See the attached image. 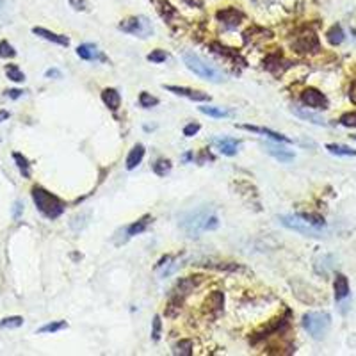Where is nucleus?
Wrapping results in <instances>:
<instances>
[{"instance_id": "f257e3e1", "label": "nucleus", "mask_w": 356, "mask_h": 356, "mask_svg": "<svg viewBox=\"0 0 356 356\" xmlns=\"http://www.w3.org/2000/svg\"><path fill=\"white\" fill-rule=\"evenodd\" d=\"M180 227L189 237H200L201 232L215 230L219 227V217L208 208L187 212L180 221Z\"/></svg>"}, {"instance_id": "f03ea898", "label": "nucleus", "mask_w": 356, "mask_h": 356, "mask_svg": "<svg viewBox=\"0 0 356 356\" xmlns=\"http://www.w3.org/2000/svg\"><path fill=\"white\" fill-rule=\"evenodd\" d=\"M32 200L36 203V208L49 219H57L64 212V203L56 196V194L49 193L47 189H43L41 186H34L32 191Z\"/></svg>"}, {"instance_id": "7ed1b4c3", "label": "nucleus", "mask_w": 356, "mask_h": 356, "mask_svg": "<svg viewBox=\"0 0 356 356\" xmlns=\"http://www.w3.org/2000/svg\"><path fill=\"white\" fill-rule=\"evenodd\" d=\"M184 64H186V66L189 68L194 75H198L200 78H203V80L215 82V84L221 82V80H225V77H223V75L219 73L214 66H210L207 61H203L200 56H196V54H193V52L184 54Z\"/></svg>"}, {"instance_id": "20e7f679", "label": "nucleus", "mask_w": 356, "mask_h": 356, "mask_svg": "<svg viewBox=\"0 0 356 356\" xmlns=\"http://www.w3.org/2000/svg\"><path fill=\"white\" fill-rule=\"evenodd\" d=\"M331 326V316L326 312H308L303 316V328L314 338H323Z\"/></svg>"}, {"instance_id": "39448f33", "label": "nucleus", "mask_w": 356, "mask_h": 356, "mask_svg": "<svg viewBox=\"0 0 356 356\" xmlns=\"http://www.w3.org/2000/svg\"><path fill=\"white\" fill-rule=\"evenodd\" d=\"M119 30L145 39V37H148L153 34V25L146 16H132V18H128V20H125V22L119 23Z\"/></svg>"}, {"instance_id": "423d86ee", "label": "nucleus", "mask_w": 356, "mask_h": 356, "mask_svg": "<svg viewBox=\"0 0 356 356\" xmlns=\"http://www.w3.org/2000/svg\"><path fill=\"white\" fill-rule=\"evenodd\" d=\"M278 219L285 228L297 232L301 235H306V237H323V230L308 225L301 215H280Z\"/></svg>"}, {"instance_id": "0eeeda50", "label": "nucleus", "mask_w": 356, "mask_h": 356, "mask_svg": "<svg viewBox=\"0 0 356 356\" xmlns=\"http://www.w3.org/2000/svg\"><path fill=\"white\" fill-rule=\"evenodd\" d=\"M292 49L297 54H312L319 50V37L316 36V32L312 30H304L303 34L296 37L292 41Z\"/></svg>"}, {"instance_id": "6e6552de", "label": "nucleus", "mask_w": 356, "mask_h": 356, "mask_svg": "<svg viewBox=\"0 0 356 356\" xmlns=\"http://www.w3.org/2000/svg\"><path fill=\"white\" fill-rule=\"evenodd\" d=\"M301 100H303V104L306 105V107L319 109V111H324V109H328V105H330L328 98L321 93L319 89H314V87L304 89L303 93H301Z\"/></svg>"}, {"instance_id": "1a4fd4ad", "label": "nucleus", "mask_w": 356, "mask_h": 356, "mask_svg": "<svg viewBox=\"0 0 356 356\" xmlns=\"http://www.w3.org/2000/svg\"><path fill=\"white\" fill-rule=\"evenodd\" d=\"M215 18L227 27V29H237L242 23V20H244V13L235 8H227L215 13Z\"/></svg>"}, {"instance_id": "9d476101", "label": "nucleus", "mask_w": 356, "mask_h": 356, "mask_svg": "<svg viewBox=\"0 0 356 356\" xmlns=\"http://www.w3.org/2000/svg\"><path fill=\"white\" fill-rule=\"evenodd\" d=\"M164 89L178 95V97H186V98L194 100V102H210V97H208L207 93H203V91H194V89L180 87V85H164Z\"/></svg>"}, {"instance_id": "9b49d317", "label": "nucleus", "mask_w": 356, "mask_h": 356, "mask_svg": "<svg viewBox=\"0 0 356 356\" xmlns=\"http://www.w3.org/2000/svg\"><path fill=\"white\" fill-rule=\"evenodd\" d=\"M214 145L217 146V150L223 153V155H235L241 148V143L237 139H232V138H215L214 139Z\"/></svg>"}, {"instance_id": "f8f14e48", "label": "nucleus", "mask_w": 356, "mask_h": 356, "mask_svg": "<svg viewBox=\"0 0 356 356\" xmlns=\"http://www.w3.org/2000/svg\"><path fill=\"white\" fill-rule=\"evenodd\" d=\"M239 128H244V130H251V132H256V134H262V136H267V138H271L273 141L276 143H292V139L285 138L283 134L280 132H275L271 128H263V126H255V125H239Z\"/></svg>"}, {"instance_id": "ddd939ff", "label": "nucleus", "mask_w": 356, "mask_h": 356, "mask_svg": "<svg viewBox=\"0 0 356 356\" xmlns=\"http://www.w3.org/2000/svg\"><path fill=\"white\" fill-rule=\"evenodd\" d=\"M32 32L36 34V36L43 37V39L52 41V43H56V45H61V47H68V45H70V39H68L66 36H63V34H56L49 29H43V27H34Z\"/></svg>"}, {"instance_id": "4468645a", "label": "nucleus", "mask_w": 356, "mask_h": 356, "mask_svg": "<svg viewBox=\"0 0 356 356\" xmlns=\"http://www.w3.org/2000/svg\"><path fill=\"white\" fill-rule=\"evenodd\" d=\"M77 56L84 61H105V57L100 54V50L91 43H85V45H80L77 49Z\"/></svg>"}, {"instance_id": "2eb2a0df", "label": "nucleus", "mask_w": 356, "mask_h": 356, "mask_svg": "<svg viewBox=\"0 0 356 356\" xmlns=\"http://www.w3.org/2000/svg\"><path fill=\"white\" fill-rule=\"evenodd\" d=\"M292 112L297 116V118L304 119V121L308 123H314V125H319V126H326V119L323 118V116L316 114V112L308 111V109H303V107H292Z\"/></svg>"}, {"instance_id": "dca6fc26", "label": "nucleus", "mask_w": 356, "mask_h": 356, "mask_svg": "<svg viewBox=\"0 0 356 356\" xmlns=\"http://www.w3.org/2000/svg\"><path fill=\"white\" fill-rule=\"evenodd\" d=\"M265 152L271 157H275L276 160H280V162H290V160H294V153L290 150H285L283 146L265 145Z\"/></svg>"}, {"instance_id": "f3484780", "label": "nucleus", "mask_w": 356, "mask_h": 356, "mask_svg": "<svg viewBox=\"0 0 356 356\" xmlns=\"http://www.w3.org/2000/svg\"><path fill=\"white\" fill-rule=\"evenodd\" d=\"M102 100H104V104L107 105L111 111H118L119 104H121V95H119L114 87H107L102 91Z\"/></svg>"}, {"instance_id": "a211bd4d", "label": "nucleus", "mask_w": 356, "mask_h": 356, "mask_svg": "<svg viewBox=\"0 0 356 356\" xmlns=\"http://www.w3.org/2000/svg\"><path fill=\"white\" fill-rule=\"evenodd\" d=\"M143 157H145V146L143 145H136L132 150H130L128 157H126V169L132 171L134 167H138L141 164Z\"/></svg>"}, {"instance_id": "6ab92c4d", "label": "nucleus", "mask_w": 356, "mask_h": 356, "mask_svg": "<svg viewBox=\"0 0 356 356\" xmlns=\"http://www.w3.org/2000/svg\"><path fill=\"white\" fill-rule=\"evenodd\" d=\"M349 296V282L344 275H337L335 278V299L340 303Z\"/></svg>"}, {"instance_id": "aec40b11", "label": "nucleus", "mask_w": 356, "mask_h": 356, "mask_svg": "<svg viewBox=\"0 0 356 356\" xmlns=\"http://www.w3.org/2000/svg\"><path fill=\"white\" fill-rule=\"evenodd\" d=\"M152 223V217L150 215H145V217H141L139 221H136L134 225H130V227H126V239L134 237V235H139L143 234V232L148 228V225Z\"/></svg>"}, {"instance_id": "412c9836", "label": "nucleus", "mask_w": 356, "mask_h": 356, "mask_svg": "<svg viewBox=\"0 0 356 356\" xmlns=\"http://www.w3.org/2000/svg\"><path fill=\"white\" fill-rule=\"evenodd\" d=\"M326 37H328V43L333 45V47H337V45H340L342 41L345 39V34H344V30H342L340 25H333L326 32Z\"/></svg>"}, {"instance_id": "4be33fe9", "label": "nucleus", "mask_w": 356, "mask_h": 356, "mask_svg": "<svg viewBox=\"0 0 356 356\" xmlns=\"http://www.w3.org/2000/svg\"><path fill=\"white\" fill-rule=\"evenodd\" d=\"M326 150L338 157H356V150L349 148V146H344V145H326Z\"/></svg>"}, {"instance_id": "5701e85b", "label": "nucleus", "mask_w": 356, "mask_h": 356, "mask_svg": "<svg viewBox=\"0 0 356 356\" xmlns=\"http://www.w3.org/2000/svg\"><path fill=\"white\" fill-rule=\"evenodd\" d=\"M200 112L210 116V118H227V116H230V111L223 107H214V105H203V107H200Z\"/></svg>"}, {"instance_id": "b1692460", "label": "nucleus", "mask_w": 356, "mask_h": 356, "mask_svg": "<svg viewBox=\"0 0 356 356\" xmlns=\"http://www.w3.org/2000/svg\"><path fill=\"white\" fill-rule=\"evenodd\" d=\"M13 159H15L16 166H18L20 173H22L25 178H30V164H29V160H27L25 157H23L22 153H18V152L13 153Z\"/></svg>"}, {"instance_id": "393cba45", "label": "nucleus", "mask_w": 356, "mask_h": 356, "mask_svg": "<svg viewBox=\"0 0 356 356\" xmlns=\"http://www.w3.org/2000/svg\"><path fill=\"white\" fill-rule=\"evenodd\" d=\"M6 75H8L9 80L13 82H23L25 80V75H23V71L20 70L16 64H8L6 66Z\"/></svg>"}, {"instance_id": "a878e982", "label": "nucleus", "mask_w": 356, "mask_h": 356, "mask_svg": "<svg viewBox=\"0 0 356 356\" xmlns=\"http://www.w3.org/2000/svg\"><path fill=\"white\" fill-rule=\"evenodd\" d=\"M299 215L308 223V225H312L314 228H319V230H323L324 225H326V223H324V217L319 214H299Z\"/></svg>"}, {"instance_id": "bb28decb", "label": "nucleus", "mask_w": 356, "mask_h": 356, "mask_svg": "<svg viewBox=\"0 0 356 356\" xmlns=\"http://www.w3.org/2000/svg\"><path fill=\"white\" fill-rule=\"evenodd\" d=\"M283 63V59L280 56H271L267 57L265 63H263V68L269 71H273V73H278V71H282V66L280 64Z\"/></svg>"}, {"instance_id": "cd10ccee", "label": "nucleus", "mask_w": 356, "mask_h": 356, "mask_svg": "<svg viewBox=\"0 0 356 356\" xmlns=\"http://www.w3.org/2000/svg\"><path fill=\"white\" fill-rule=\"evenodd\" d=\"M66 326H68L66 321H56V323H49V324H45V326H41L39 330H37V333H56V331L64 330Z\"/></svg>"}, {"instance_id": "c85d7f7f", "label": "nucleus", "mask_w": 356, "mask_h": 356, "mask_svg": "<svg viewBox=\"0 0 356 356\" xmlns=\"http://www.w3.org/2000/svg\"><path fill=\"white\" fill-rule=\"evenodd\" d=\"M169 169H171V162L166 159H159L153 164V171H155L159 176H166V174L169 173Z\"/></svg>"}, {"instance_id": "c756f323", "label": "nucleus", "mask_w": 356, "mask_h": 356, "mask_svg": "<svg viewBox=\"0 0 356 356\" xmlns=\"http://www.w3.org/2000/svg\"><path fill=\"white\" fill-rule=\"evenodd\" d=\"M174 352L176 354H182V356H189L193 354V342L191 340H180L174 347Z\"/></svg>"}, {"instance_id": "7c9ffc66", "label": "nucleus", "mask_w": 356, "mask_h": 356, "mask_svg": "<svg viewBox=\"0 0 356 356\" xmlns=\"http://www.w3.org/2000/svg\"><path fill=\"white\" fill-rule=\"evenodd\" d=\"M157 104H159V100H157L155 97H152L150 93H146V91H143V93L139 95V105H141V107L150 109V107H153V105H157Z\"/></svg>"}, {"instance_id": "2f4dec72", "label": "nucleus", "mask_w": 356, "mask_h": 356, "mask_svg": "<svg viewBox=\"0 0 356 356\" xmlns=\"http://www.w3.org/2000/svg\"><path fill=\"white\" fill-rule=\"evenodd\" d=\"M22 324H23V317L20 316L6 317V319L0 321V328H20Z\"/></svg>"}, {"instance_id": "473e14b6", "label": "nucleus", "mask_w": 356, "mask_h": 356, "mask_svg": "<svg viewBox=\"0 0 356 356\" xmlns=\"http://www.w3.org/2000/svg\"><path fill=\"white\" fill-rule=\"evenodd\" d=\"M16 50L13 49L8 41H0V59H9V57H15Z\"/></svg>"}, {"instance_id": "72a5a7b5", "label": "nucleus", "mask_w": 356, "mask_h": 356, "mask_svg": "<svg viewBox=\"0 0 356 356\" xmlns=\"http://www.w3.org/2000/svg\"><path fill=\"white\" fill-rule=\"evenodd\" d=\"M338 123H340V125H344V126H351V128H354V126H356V111L342 114L340 119H338Z\"/></svg>"}, {"instance_id": "f704fd0d", "label": "nucleus", "mask_w": 356, "mask_h": 356, "mask_svg": "<svg viewBox=\"0 0 356 356\" xmlns=\"http://www.w3.org/2000/svg\"><path fill=\"white\" fill-rule=\"evenodd\" d=\"M146 59L152 61V63L160 64V63H164V61L167 59V54L164 52V50L157 49V50H152V54H148V57H146Z\"/></svg>"}, {"instance_id": "c9c22d12", "label": "nucleus", "mask_w": 356, "mask_h": 356, "mask_svg": "<svg viewBox=\"0 0 356 356\" xmlns=\"http://www.w3.org/2000/svg\"><path fill=\"white\" fill-rule=\"evenodd\" d=\"M160 330H162V323H160V317L155 316L153 317V330H152V340L153 342H159Z\"/></svg>"}, {"instance_id": "e433bc0d", "label": "nucleus", "mask_w": 356, "mask_h": 356, "mask_svg": "<svg viewBox=\"0 0 356 356\" xmlns=\"http://www.w3.org/2000/svg\"><path fill=\"white\" fill-rule=\"evenodd\" d=\"M201 126L198 125V123H189V125L184 126V136L186 138H193V136H196L198 132H200Z\"/></svg>"}, {"instance_id": "4c0bfd02", "label": "nucleus", "mask_w": 356, "mask_h": 356, "mask_svg": "<svg viewBox=\"0 0 356 356\" xmlns=\"http://www.w3.org/2000/svg\"><path fill=\"white\" fill-rule=\"evenodd\" d=\"M45 77H47V78H61V77H63V73H61L57 68H52V70L45 71Z\"/></svg>"}, {"instance_id": "58836bf2", "label": "nucleus", "mask_w": 356, "mask_h": 356, "mask_svg": "<svg viewBox=\"0 0 356 356\" xmlns=\"http://www.w3.org/2000/svg\"><path fill=\"white\" fill-rule=\"evenodd\" d=\"M71 4V8L77 9V11H82V9H85V0H68Z\"/></svg>"}, {"instance_id": "ea45409f", "label": "nucleus", "mask_w": 356, "mask_h": 356, "mask_svg": "<svg viewBox=\"0 0 356 356\" xmlns=\"http://www.w3.org/2000/svg\"><path fill=\"white\" fill-rule=\"evenodd\" d=\"M23 95L22 89H9V91H6V97L13 98V100H16V98H20Z\"/></svg>"}, {"instance_id": "a19ab883", "label": "nucleus", "mask_w": 356, "mask_h": 356, "mask_svg": "<svg viewBox=\"0 0 356 356\" xmlns=\"http://www.w3.org/2000/svg\"><path fill=\"white\" fill-rule=\"evenodd\" d=\"M349 98H351L352 104H356V80L351 84V87H349Z\"/></svg>"}, {"instance_id": "79ce46f5", "label": "nucleus", "mask_w": 356, "mask_h": 356, "mask_svg": "<svg viewBox=\"0 0 356 356\" xmlns=\"http://www.w3.org/2000/svg\"><path fill=\"white\" fill-rule=\"evenodd\" d=\"M184 2H187L189 6H194V8H201L203 6V0H184Z\"/></svg>"}, {"instance_id": "37998d69", "label": "nucleus", "mask_w": 356, "mask_h": 356, "mask_svg": "<svg viewBox=\"0 0 356 356\" xmlns=\"http://www.w3.org/2000/svg\"><path fill=\"white\" fill-rule=\"evenodd\" d=\"M20 212H22V201H16V203H15V212H13V215H15V217H18Z\"/></svg>"}, {"instance_id": "c03bdc74", "label": "nucleus", "mask_w": 356, "mask_h": 356, "mask_svg": "<svg viewBox=\"0 0 356 356\" xmlns=\"http://www.w3.org/2000/svg\"><path fill=\"white\" fill-rule=\"evenodd\" d=\"M8 118H9V112L8 111H0V123L6 121Z\"/></svg>"}, {"instance_id": "a18cd8bd", "label": "nucleus", "mask_w": 356, "mask_h": 356, "mask_svg": "<svg viewBox=\"0 0 356 356\" xmlns=\"http://www.w3.org/2000/svg\"><path fill=\"white\" fill-rule=\"evenodd\" d=\"M2 6H4V0H0V9H2Z\"/></svg>"}, {"instance_id": "49530a36", "label": "nucleus", "mask_w": 356, "mask_h": 356, "mask_svg": "<svg viewBox=\"0 0 356 356\" xmlns=\"http://www.w3.org/2000/svg\"><path fill=\"white\" fill-rule=\"evenodd\" d=\"M352 139H354V141H356V136H352Z\"/></svg>"}]
</instances>
